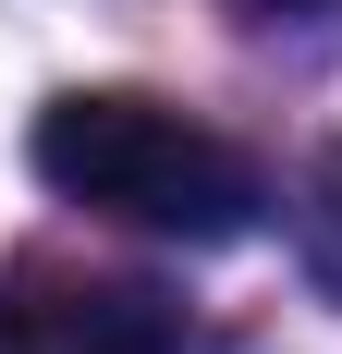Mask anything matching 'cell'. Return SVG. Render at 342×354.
I'll list each match as a JSON object with an SVG mask.
<instances>
[{
    "mask_svg": "<svg viewBox=\"0 0 342 354\" xmlns=\"http://www.w3.org/2000/svg\"><path fill=\"white\" fill-rule=\"evenodd\" d=\"M0 354H183V306L110 269H12Z\"/></svg>",
    "mask_w": 342,
    "mask_h": 354,
    "instance_id": "7a4b0ae2",
    "label": "cell"
},
{
    "mask_svg": "<svg viewBox=\"0 0 342 354\" xmlns=\"http://www.w3.org/2000/svg\"><path fill=\"white\" fill-rule=\"evenodd\" d=\"M233 12H244V25H330L342 0H233Z\"/></svg>",
    "mask_w": 342,
    "mask_h": 354,
    "instance_id": "3957f363",
    "label": "cell"
},
{
    "mask_svg": "<svg viewBox=\"0 0 342 354\" xmlns=\"http://www.w3.org/2000/svg\"><path fill=\"white\" fill-rule=\"evenodd\" d=\"M25 159H37V183L62 208H98L123 232H159V245H233L244 220L269 208L257 159L220 122L147 98V86H73V98H49Z\"/></svg>",
    "mask_w": 342,
    "mask_h": 354,
    "instance_id": "6da1fadb",
    "label": "cell"
}]
</instances>
